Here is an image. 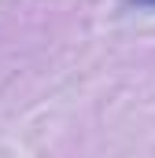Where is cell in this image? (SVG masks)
I'll return each mask as SVG.
<instances>
[{"mask_svg": "<svg viewBox=\"0 0 155 158\" xmlns=\"http://www.w3.org/2000/svg\"><path fill=\"white\" fill-rule=\"evenodd\" d=\"M133 4H144V7H155V0H133Z\"/></svg>", "mask_w": 155, "mask_h": 158, "instance_id": "1", "label": "cell"}]
</instances>
